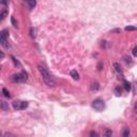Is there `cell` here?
Here are the masks:
<instances>
[{"label": "cell", "instance_id": "cell-3", "mask_svg": "<svg viewBox=\"0 0 137 137\" xmlns=\"http://www.w3.org/2000/svg\"><path fill=\"white\" fill-rule=\"evenodd\" d=\"M13 107L16 110H23L28 107V103L23 102V101H15V102H13Z\"/></svg>", "mask_w": 137, "mask_h": 137}, {"label": "cell", "instance_id": "cell-20", "mask_svg": "<svg viewBox=\"0 0 137 137\" xmlns=\"http://www.w3.org/2000/svg\"><path fill=\"white\" fill-rule=\"evenodd\" d=\"M90 137H98V134H96L94 131H91V132H90Z\"/></svg>", "mask_w": 137, "mask_h": 137}, {"label": "cell", "instance_id": "cell-24", "mask_svg": "<svg viewBox=\"0 0 137 137\" xmlns=\"http://www.w3.org/2000/svg\"><path fill=\"white\" fill-rule=\"evenodd\" d=\"M11 21H12L13 26H15V27H17V23H16V20H15V18H14V17H12V18H11Z\"/></svg>", "mask_w": 137, "mask_h": 137}, {"label": "cell", "instance_id": "cell-26", "mask_svg": "<svg viewBox=\"0 0 137 137\" xmlns=\"http://www.w3.org/2000/svg\"><path fill=\"white\" fill-rule=\"evenodd\" d=\"M120 31H121L120 29H115V30H113V32H120Z\"/></svg>", "mask_w": 137, "mask_h": 137}, {"label": "cell", "instance_id": "cell-18", "mask_svg": "<svg viewBox=\"0 0 137 137\" xmlns=\"http://www.w3.org/2000/svg\"><path fill=\"white\" fill-rule=\"evenodd\" d=\"M12 59H13V62H14V64H15V65H16V66H20V63H19V61H18V60H17V59H15L14 57H12Z\"/></svg>", "mask_w": 137, "mask_h": 137}, {"label": "cell", "instance_id": "cell-22", "mask_svg": "<svg viewBox=\"0 0 137 137\" xmlns=\"http://www.w3.org/2000/svg\"><path fill=\"white\" fill-rule=\"evenodd\" d=\"M132 53H133V55H134L135 57H137V46H136V47H134V48H133Z\"/></svg>", "mask_w": 137, "mask_h": 137}, {"label": "cell", "instance_id": "cell-12", "mask_svg": "<svg viewBox=\"0 0 137 137\" xmlns=\"http://www.w3.org/2000/svg\"><path fill=\"white\" fill-rule=\"evenodd\" d=\"M121 93H122V88L121 87H116L115 88V94H116V95L120 96V95H121Z\"/></svg>", "mask_w": 137, "mask_h": 137}, {"label": "cell", "instance_id": "cell-21", "mask_svg": "<svg viewBox=\"0 0 137 137\" xmlns=\"http://www.w3.org/2000/svg\"><path fill=\"white\" fill-rule=\"evenodd\" d=\"M102 68H103V62H98V70L101 71Z\"/></svg>", "mask_w": 137, "mask_h": 137}, {"label": "cell", "instance_id": "cell-23", "mask_svg": "<svg viewBox=\"0 0 137 137\" xmlns=\"http://www.w3.org/2000/svg\"><path fill=\"white\" fill-rule=\"evenodd\" d=\"M124 59H125V62H127V63H132V59H131L130 57H124Z\"/></svg>", "mask_w": 137, "mask_h": 137}, {"label": "cell", "instance_id": "cell-14", "mask_svg": "<svg viewBox=\"0 0 137 137\" xmlns=\"http://www.w3.org/2000/svg\"><path fill=\"white\" fill-rule=\"evenodd\" d=\"M1 108L3 109V110H8V109H9V103L2 101V102H1Z\"/></svg>", "mask_w": 137, "mask_h": 137}, {"label": "cell", "instance_id": "cell-17", "mask_svg": "<svg viewBox=\"0 0 137 137\" xmlns=\"http://www.w3.org/2000/svg\"><path fill=\"white\" fill-rule=\"evenodd\" d=\"M125 30L126 31H134V30H137V28L134 26H127V27H125Z\"/></svg>", "mask_w": 137, "mask_h": 137}, {"label": "cell", "instance_id": "cell-5", "mask_svg": "<svg viewBox=\"0 0 137 137\" xmlns=\"http://www.w3.org/2000/svg\"><path fill=\"white\" fill-rule=\"evenodd\" d=\"M113 131L109 130V128H105L103 131V137H113Z\"/></svg>", "mask_w": 137, "mask_h": 137}, {"label": "cell", "instance_id": "cell-7", "mask_svg": "<svg viewBox=\"0 0 137 137\" xmlns=\"http://www.w3.org/2000/svg\"><path fill=\"white\" fill-rule=\"evenodd\" d=\"M19 80H20V83H24V81L27 80V73L24 72V71L19 73Z\"/></svg>", "mask_w": 137, "mask_h": 137}, {"label": "cell", "instance_id": "cell-6", "mask_svg": "<svg viewBox=\"0 0 137 137\" xmlns=\"http://www.w3.org/2000/svg\"><path fill=\"white\" fill-rule=\"evenodd\" d=\"M70 74H71V76L73 77V79H75V80H78L79 79V74H78V72H77L76 70H72Z\"/></svg>", "mask_w": 137, "mask_h": 137}, {"label": "cell", "instance_id": "cell-10", "mask_svg": "<svg viewBox=\"0 0 137 137\" xmlns=\"http://www.w3.org/2000/svg\"><path fill=\"white\" fill-rule=\"evenodd\" d=\"M6 15H8V10H6V9H3V10H2V12H1V14H0V18H1V20L5 18Z\"/></svg>", "mask_w": 137, "mask_h": 137}, {"label": "cell", "instance_id": "cell-8", "mask_svg": "<svg viewBox=\"0 0 137 137\" xmlns=\"http://www.w3.org/2000/svg\"><path fill=\"white\" fill-rule=\"evenodd\" d=\"M26 3L29 5V9L31 10V9H33L34 6L36 5V1H34V0H29V1H27Z\"/></svg>", "mask_w": 137, "mask_h": 137}, {"label": "cell", "instance_id": "cell-25", "mask_svg": "<svg viewBox=\"0 0 137 137\" xmlns=\"http://www.w3.org/2000/svg\"><path fill=\"white\" fill-rule=\"evenodd\" d=\"M134 109H135V111L137 113V102L135 103V106H134Z\"/></svg>", "mask_w": 137, "mask_h": 137}, {"label": "cell", "instance_id": "cell-13", "mask_svg": "<svg viewBox=\"0 0 137 137\" xmlns=\"http://www.w3.org/2000/svg\"><path fill=\"white\" fill-rule=\"evenodd\" d=\"M113 68H115V70L117 71L118 73H122V68L119 63H113Z\"/></svg>", "mask_w": 137, "mask_h": 137}, {"label": "cell", "instance_id": "cell-16", "mask_svg": "<svg viewBox=\"0 0 137 137\" xmlns=\"http://www.w3.org/2000/svg\"><path fill=\"white\" fill-rule=\"evenodd\" d=\"M2 93H3V94H4V96H6V98H11L10 92H9L8 90L5 89V88H3V89H2Z\"/></svg>", "mask_w": 137, "mask_h": 137}, {"label": "cell", "instance_id": "cell-1", "mask_svg": "<svg viewBox=\"0 0 137 137\" xmlns=\"http://www.w3.org/2000/svg\"><path fill=\"white\" fill-rule=\"evenodd\" d=\"M39 71H40V73L42 74L44 83H46L48 87H55V86H56V80L54 79V77L48 73V71H47L46 68H45L44 66H42V65H39Z\"/></svg>", "mask_w": 137, "mask_h": 137}, {"label": "cell", "instance_id": "cell-4", "mask_svg": "<svg viewBox=\"0 0 137 137\" xmlns=\"http://www.w3.org/2000/svg\"><path fill=\"white\" fill-rule=\"evenodd\" d=\"M8 35H9L8 30H3V31H1V33H0V43H1V44H3L4 42H6V38H8Z\"/></svg>", "mask_w": 137, "mask_h": 137}, {"label": "cell", "instance_id": "cell-9", "mask_svg": "<svg viewBox=\"0 0 137 137\" xmlns=\"http://www.w3.org/2000/svg\"><path fill=\"white\" fill-rule=\"evenodd\" d=\"M123 88L126 90V91H130V90H131V83H128V81L124 80L123 81Z\"/></svg>", "mask_w": 137, "mask_h": 137}, {"label": "cell", "instance_id": "cell-11", "mask_svg": "<svg viewBox=\"0 0 137 137\" xmlns=\"http://www.w3.org/2000/svg\"><path fill=\"white\" fill-rule=\"evenodd\" d=\"M98 88H100V86H98V83H93L91 85V91H98Z\"/></svg>", "mask_w": 137, "mask_h": 137}, {"label": "cell", "instance_id": "cell-2", "mask_svg": "<svg viewBox=\"0 0 137 137\" xmlns=\"http://www.w3.org/2000/svg\"><path fill=\"white\" fill-rule=\"evenodd\" d=\"M92 107H93L95 110H98V111H102L103 109L105 108V103H104V101L98 98V100L93 101V103H92Z\"/></svg>", "mask_w": 137, "mask_h": 137}, {"label": "cell", "instance_id": "cell-19", "mask_svg": "<svg viewBox=\"0 0 137 137\" xmlns=\"http://www.w3.org/2000/svg\"><path fill=\"white\" fill-rule=\"evenodd\" d=\"M3 137H16V136L13 135V134H11V133H5V134L3 135Z\"/></svg>", "mask_w": 137, "mask_h": 137}, {"label": "cell", "instance_id": "cell-15", "mask_svg": "<svg viewBox=\"0 0 137 137\" xmlns=\"http://www.w3.org/2000/svg\"><path fill=\"white\" fill-rule=\"evenodd\" d=\"M130 136V130L128 128H124L123 133H122V137H128Z\"/></svg>", "mask_w": 137, "mask_h": 137}]
</instances>
